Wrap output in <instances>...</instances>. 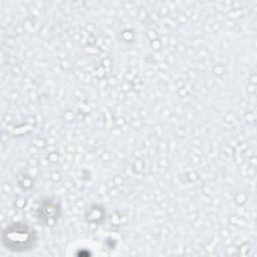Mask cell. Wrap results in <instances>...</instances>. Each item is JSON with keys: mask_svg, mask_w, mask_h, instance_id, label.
<instances>
[{"mask_svg": "<svg viewBox=\"0 0 257 257\" xmlns=\"http://www.w3.org/2000/svg\"><path fill=\"white\" fill-rule=\"evenodd\" d=\"M35 240L34 231L25 224L15 223L8 226L2 233L3 245L10 251L22 252L29 250Z\"/></svg>", "mask_w": 257, "mask_h": 257, "instance_id": "cell-1", "label": "cell"}]
</instances>
